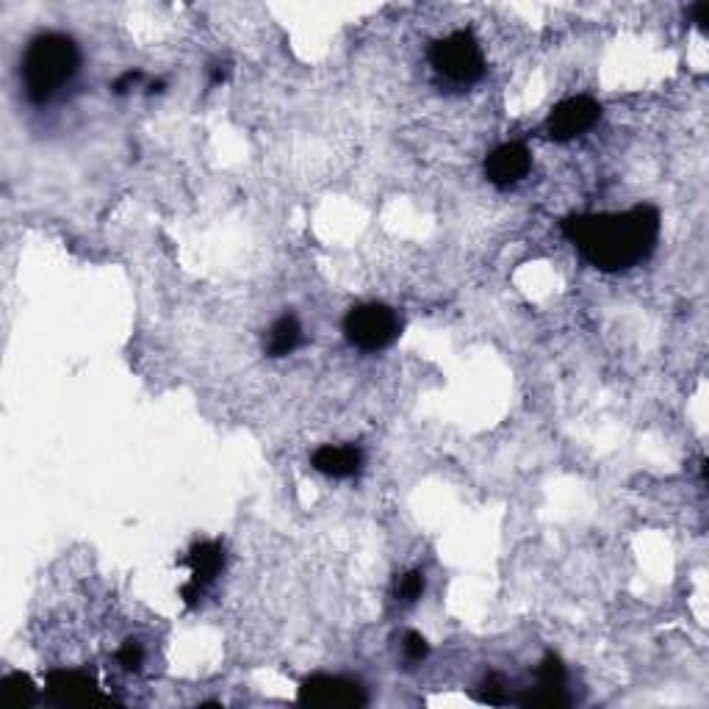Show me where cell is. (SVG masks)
<instances>
[{
    "label": "cell",
    "instance_id": "obj_5",
    "mask_svg": "<svg viewBox=\"0 0 709 709\" xmlns=\"http://www.w3.org/2000/svg\"><path fill=\"white\" fill-rule=\"evenodd\" d=\"M601 117V106L588 95L568 97L557 103L546 117V133L554 142H571L579 133L590 131Z\"/></svg>",
    "mask_w": 709,
    "mask_h": 709
},
{
    "label": "cell",
    "instance_id": "obj_4",
    "mask_svg": "<svg viewBox=\"0 0 709 709\" xmlns=\"http://www.w3.org/2000/svg\"><path fill=\"white\" fill-rule=\"evenodd\" d=\"M402 333V322L394 308L383 302H366L344 316V336L352 347L363 352H380L391 347Z\"/></svg>",
    "mask_w": 709,
    "mask_h": 709
},
{
    "label": "cell",
    "instance_id": "obj_14",
    "mask_svg": "<svg viewBox=\"0 0 709 709\" xmlns=\"http://www.w3.org/2000/svg\"><path fill=\"white\" fill-rule=\"evenodd\" d=\"M424 593V574L421 571H408L402 574L397 582V599L405 601V604H413L416 599H421Z\"/></svg>",
    "mask_w": 709,
    "mask_h": 709
},
{
    "label": "cell",
    "instance_id": "obj_11",
    "mask_svg": "<svg viewBox=\"0 0 709 709\" xmlns=\"http://www.w3.org/2000/svg\"><path fill=\"white\" fill-rule=\"evenodd\" d=\"M302 341H305V336H302L300 319H297L294 313H283L275 325L269 327V336H266V355H272V358H286V355H291L294 349L302 347Z\"/></svg>",
    "mask_w": 709,
    "mask_h": 709
},
{
    "label": "cell",
    "instance_id": "obj_8",
    "mask_svg": "<svg viewBox=\"0 0 709 709\" xmlns=\"http://www.w3.org/2000/svg\"><path fill=\"white\" fill-rule=\"evenodd\" d=\"M311 466L333 480L358 477L363 469V452L358 446H319L311 455Z\"/></svg>",
    "mask_w": 709,
    "mask_h": 709
},
{
    "label": "cell",
    "instance_id": "obj_15",
    "mask_svg": "<svg viewBox=\"0 0 709 709\" xmlns=\"http://www.w3.org/2000/svg\"><path fill=\"white\" fill-rule=\"evenodd\" d=\"M117 662H120L125 671H139L142 662H145V649L139 640H125L117 651Z\"/></svg>",
    "mask_w": 709,
    "mask_h": 709
},
{
    "label": "cell",
    "instance_id": "obj_10",
    "mask_svg": "<svg viewBox=\"0 0 709 709\" xmlns=\"http://www.w3.org/2000/svg\"><path fill=\"white\" fill-rule=\"evenodd\" d=\"M181 563L192 568V579H189V582L205 590V585L214 582L219 571L225 568V549H222V543L217 541H200L194 543Z\"/></svg>",
    "mask_w": 709,
    "mask_h": 709
},
{
    "label": "cell",
    "instance_id": "obj_1",
    "mask_svg": "<svg viewBox=\"0 0 709 709\" xmlns=\"http://www.w3.org/2000/svg\"><path fill=\"white\" fill-rule=\"evenodd\" d=\"M565 239L601 272H626L646 261L660 239V211L643 203L624 214H574L563 219Z\"/></svg>",
    "mask_w": 709,
    "mask_h": 709
},
{
    "label": "cell",
    "instance_id": "obj_3",
    "mask_svg": "<svg viewBox=\"0 0 709 709\" xmlns=\"http://www.w3.org/2000/svg\"><path fill=\"white\" fill-rule=\"evenodd\" d=\"M430 64L446 84L474 86L485 75V56L477 39L469 31H455L438 39L430 48Z\"/></svg>",
    "mask_w": 709,
    "mask_h": 709
},
{
    "label": "cell",
    "instance_id": "obj_17",
    "mask_svg": "<svg viewBox=\"0 0 709 709\" xmlns=\"http://www.w3.org/2000/svg\"><path fill=\"white\" fill-rule=\"evenodd\" d=\"M480 701H485V704H505V687H502V679L496 673H488L482 679Z\"/></svg>",
    "mask_w": 709,
    "mask_h": 709
},
{
    "label": "cell",
    "instance_id": "obj_2",
    "mask_svg": "<svg viewBox=\"0 0 709 709\" xmlns=\"http://www.w3.org/2000/svg\"><path fill=\"white\" fill-rule=\"evenodd\" d=\"M81 67V50L67 34H39L28 42L23 56L25 97L37 106H45L73 81Z\"/></svg>",
    "mask_w": 709,
    "mask_h": 709
},
{
    "label": "cell",
    "instance_id": "obj_19",
    "mask_svg": "<svg viewBox=\"0 0 709 709\" xmlns=\"http://www.w3.org/2000/svg\"><path fill=\"white\" fill-rule=\"evenodd\" d=\"M142 78H145V75L139 73V70H128V73L120 75V78L114 81V86H111V89H114V95H125V92H128V89H133V86L139 84Z\"/></svg>",
    "mask_w": 709,
    "mask_h": 709
},
{
    "label": "cell",
    "instance_id": "obj_6",
    "mask_svg": "<svg viewBox=\"0 0 709 709\" xmlns=\"http://www.w3.org/2000/svg\"><path fill=\"white\" fill-rule=\"evenodd\" d=\"M297 701L305 707H363L366 693L358 682H349L344 676L316 673L302 682Z\"/></svg>",
    "mask_w": 709,
    "mask_h": 709
},
{
    "label": "cell",
    "instance_id": "obj_12",
    "mask_svg": "<svg viewBox=\"0 0 709 709\" xmlns=\"http://www.w3.org/2000/svg\"><path fill=\"white\" fill-rule=\"evenodd\" d=\"M3 696L12 707H25V704L34 701L37 690H34V682L25 673H12V676L3 679Z\"/></svg>",
    "mask_w": 709,
    "mask_h": 709
},
{
    "label": "cell",
    "instance_id": "obj_16",
    "mask_svg": "<svg viewBox=\"0 0 709 709\" xmlns=\"http://www.w3.org/2000/svg\"><path fill=\"white\" fill-rule=\"evenodd\" d=\"M524 707H565L568 698L563 696V690H549V687H541V693L535 696H527L521 701Z\"/></svg>",
    "mask_w": 709,
    "mask_h": 709
},
{
    "label": "cell",
    "instance_id": "obj_20",
    "mask_svg": "<svg viewBox=\"0 0 709 709\" xmlns=\"http://www.w3.org/2000/svg\"><path fill=\"white\" fill-rule=\"evenodd\" d=\"M690 14H693V20H696L698 28H707V23H709V3H696V6L690 9Z\"/></svg>",
    "mask_w": 709,
    "mask_h": 709
},
{
    "label": "cell",
    "instance_id": "obj_21",
    "mask_svg": "<svg viewBox=\"0 0 709 709\" xmlns=\"http://www.w3.org/2000/svg\"><path fill=\"white\" fill-rule=\"evenodd\" d=\"M225 78H228V73H225V70H222V67H217V70H214V73H211V84H214V86H217V84H222V81H225Z\"/></svg>",
    "mask_w": 709,
    "mask_h": 709
},
{
    "label": "cell",
    "instance_id": "obj_7",
    "mask_svg": "<svg viewBox=\"0 0 709 709\" xmlns=\"http://www.w3.org/2000/svg\"><path fill=\"white\" fill-rule=\"evenodd\" d=\"M529 167H532L529 147L521 145V142H507V145H499L491 156L485 158V178L493 186L507 189V186H516L518 181H524Z\"/></svg>",
    "mask_w": 709,
    "mask_h": 709
},
{
    "label": "cell",
    "instance_id": "obj_9",
    "mask_svg": "<svg viewBox=\"0 0 709 709\" xmlns=\"http://www.w3.org/2000/svg\"><path fill=\"white\" fill-rule=\"evenodd\" d=\"M50 696L61 704H92L97 701L95 679L84 671H53L48 676Z\"/></svg>",
    "mask_w": 709,
    "mask_h": 709
},
{
    "label": "cell",
    "instance_id": "obj_18",
    "mask_svg": "<svg viewBox=\"0 0 709 709\" xmlns=\"http://www.w3.org/2000/svg\"><path fill=\"white\" fill-rule=\"evenodd\" d=\"M402 651H405L408 662H421L430 654V643H427L419 632H408V635H405V643H402Z\"/></svg>",
    "mask_w": 709,
    "mask_h": 709
},
{
    "label": "cell",
    "instance_id": "obj_13",
    "mask_svg": "<svg viewBox=\"0 0 709 709\" xmlns=\"http://www.w3.org/2000/svg\"><path fill=\"white\" fill-rule=\"evenodd\" d=\"M538 685L549 687V690H563L565 665L560 657H554V654L543 657V662L538 665Z\"/></svg>",
    "mask_w": 709,
    "mask_h": 709
}]
</instances>
